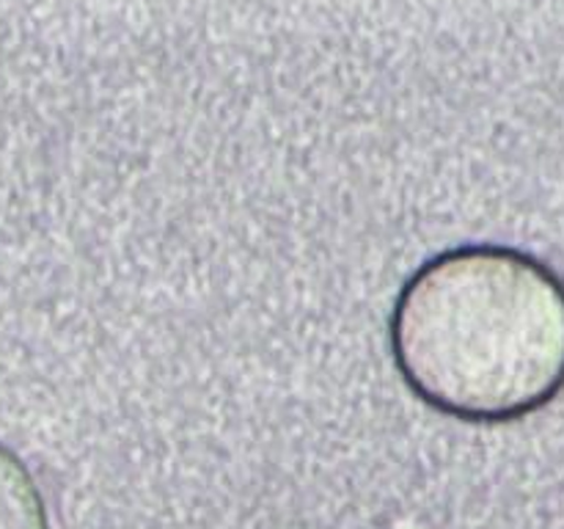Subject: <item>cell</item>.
I'll return each mask as SVG.
<instances>
[{
    "label": "cell",
    "instance_id": "6da1fadb",
    "mask_svg": "<svg viewBox=\"0 0 564 529\" xmlns=\"http://www.w3.org/2000/svg\"><path fill=\"white\" fill-rule=\"evenodd\" d=\"M391 356L408 389L446 417H532L564 391V281L510 246L435 253L397 295Z\"/></svg>",
    "mask_w": 564,
    "mask_h": 529
},
{
    "label": "cell",
    "instance_id": "7a4b0ae2",
    "mask_svg": "<svg viewBox=\"0 0 564 529\" xmlns=\"http://www.w3.org/2000/svg\"><path fill=\"white\" fill-rule=\"evenodd\" d=\"M0 529H50L47 505L31 468L0 444Z\"/></svg>",
    "mask_w": 564,
    "mask_h": 529
}]
</instances>
